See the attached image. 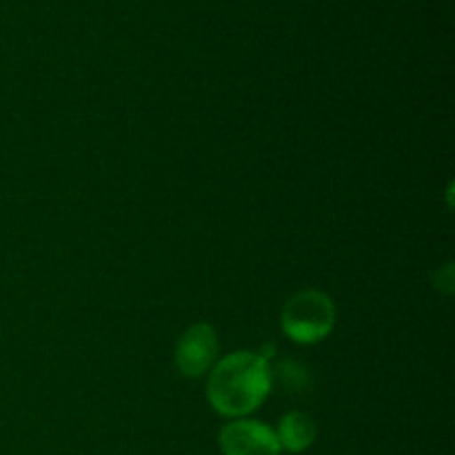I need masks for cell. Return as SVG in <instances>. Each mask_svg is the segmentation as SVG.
I'll list each match as a JSON object with an SVG mask.
<instances>
[{
    "label": "cell",
    "mask_w": 455,
    "mask_h": 455,
    "mask_svg": "<svg viewBox=\"0 0 455 455\" xmlns=\"http://www.w3.org/2000/svg\"><path fill=\"white\" fill-rule=\"evenodd\" d=\"M274 385L269 358L256 351H235L213 367L207 380V398L216 413L243 418L256 411Z\"/></svg>",
    "instance_id": "obj_1"
},
{
    "label": "cell",
    "mask_w": 455,
    "mask_h": 455,
    "mask_svg": "<svg viewBox=\"0 0 455 455\" xmlns=\"http://www.w3.org/2000/svg\"><path fill=\"white\" fill-rule=\"evenodd\" d=\"M280 324L298 345H315L331 333L336 324V307L327 293L305 289L284 302Z\"/></svg>",
    "instance_id": "obj_2"
},
{
    "label": "cell",
    "mask_w": 455,
    "mask_h": 455,
    "mask_svg": "<svg viewBox=\"0 0 455 455\" xmlns=\"http://www.w3.org/2000/svg\"><path fill=\"white\" fill-rule=\"evenodd\" d=\"M220 451L225 455H280L278 435L271 427L258 420H234L222 427Z\"/></svg>",
    "instance_id": "obj_3"
},
{
    "label": "cell",
    "mask_w": 455,
    "mask_h": 455,
    "mask_svg": "<svg viewBox=\"0 0 455 455\" xmlns=\"http://www.w3.org/2000/svg\"><path fill=\"white\" fill-rule=\"evenodd\" d=\"M218 355V336L212 324H194L182 333L176 347V364L185 378H200L212 371Z\"/></svg>",
    "instance_id": "obj_4"
},
{
    "label": "cell",
    "mask_w": 455,
    "mask_h": 455,
    "mask_svg": "<svg viewBox=\"0 0 455 455\" xmlns=\"http://www.w3.org/2000/svg\"><path fill=\"white\" fill-rule=\"evenodd\" d=\"M315 434H318L315 422L311 420L307 413H300V411L287 413V416L280 420L278 431H275L280 449H287L289 453L307 451V449L314 444Z\"/></svg>",
    "instance_id": "obj_5"
},
{
    "label": "cell",
    "mask_w": 455,
    "mask_h": 455,
    "mask_svg": "<svg viewBox=\"0 0 455 455\" xmlns=\"http://www.w3.org/2000/svg\"><path fill=\"white\" fill-rule=\"evenodd\" d=\"M275 376H278L280 385L291 394H300L309 385V373H307L305 364L296 363V360H280Z\"/></svg>",
    "instance_id": "obj_6"
}]
</instances>
